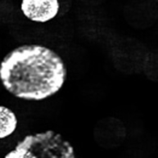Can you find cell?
<instances>
[{
	"label": "cell",
	"mask_w": 158,
	"mask_h": 158,
	"mask_svg": "<svg viewBox=\"0 0 158 158\" xmlns=\"http://www.w3.org/2000/svg\"><path fill=\"white\" fill-rule=\"evenodd\" d=\"M67 77L63 59L41 44H22L0 61V82L17 98L40 102L59 92Z\"/></svg>",
	"instance_id": "1"
},
{
	"label": "cell",
	"mask_w": 158,
	"mask_h": 158,
	"mask_svg": "<svg viewBox=\"0 0 158 158\" xmlns=\"http://www.w3.org/2000/svg\"><path fill=\"white\" fill-rule=\"evenodd\" d=\"M21 10L25 17L36 23H45L57 17L59 0H21Z\"/></svg>",
	"instance_id": "3"
},
{
	"label": "cell",
	"mask_w": 158,
	"mask_h": 158,
	"mask_svg": "<svg viewBox=\"0 0 158 158\" xmlns=\"http://www.w3.org/2000/svg\"><path fill=\"white\" fill-rule=\"evenodd\" d=\"M5 158H76L75 149L54 130L31 134L20 140Z\"/></svg>",
	"instance_id": "2"
},
{
	"label": "cell",
	"mask_w": 158,
	"mask_h": 158,
	"mask_svg": "<svg viewBox=\"0 0 158 158\" xmlns=\"http://www.w3.org/2000/svg\"><path fill=\"white\" fill-rule=\"evenodd\" d=\"M18 120L12 109L0 105V139H6L16 131Z\"/></svg>",
	"instance_id": "4"
}]
</instances>
